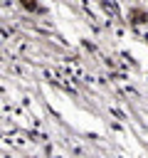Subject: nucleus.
Wrapping results in <instances>:
<instances>
[{
	"instance_id": "f257e3e1",
	"label": "nucleus",
	"mask_w": 148,
	"mask_h": 158,
	"mask_svg": "<svg viewBox=\"0 0 148 158\" xmlns=\"http://www.w3.org/2000/svg\"><path fill=\"white\" fill-rule=\"evenodd\" d=\"M22 5H25V7H27V10H39V7H37V2H35V0H22Z\"/></svg>"
}]
</instances>
